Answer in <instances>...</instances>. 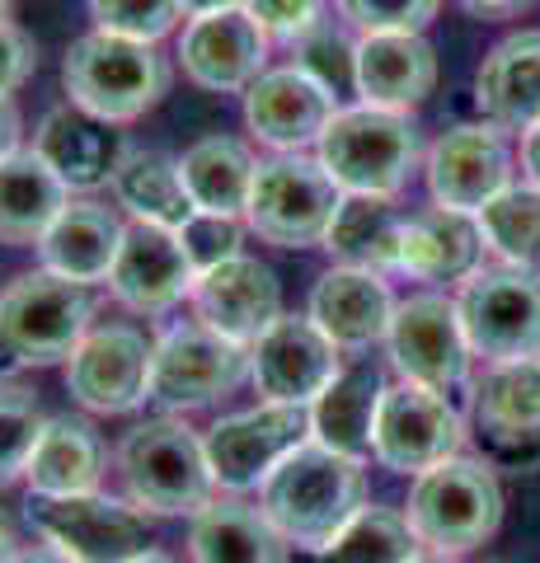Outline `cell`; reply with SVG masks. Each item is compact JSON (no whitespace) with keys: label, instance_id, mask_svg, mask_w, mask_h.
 I'll return each instance as SVG.
<instances>
[{"label":"cell","instance_id":"obj_1","mask_svg":"<svg viewBox=\"0 0 540 563\" xmlns=\"http://www.w3.org/2000/svg\"><path fill=\"white\" fill-rule=\"evenodd\" d=\"M113 470L123 498L146 517H198L221 493L202 432L188 428L179 413L132 422L113 446Z\"/></svg>","mask_w":540,"mask_h":563},{"label":"cell","instance_id":"obj_2","mask_svg":"<svg viewBox=\"0 0 540 563\" xmlns=\"http://www.w3.org/2000/svg\"><path fill=\"white\" fill-rule=\"evenodd\" d=\"M258 507L291 550H320L367 507V461L306 442L268 474Z\"/></svg>","mask_w":540,"mask_h":563},{"label":"cell","instance_id":"obj_3","mask_svg":"<svg viewBox=\"0 0 540 563\" xmlns=\"http://www.w3.org/2000/svg\"><path fill=\"white\" fill-rule=\"evenodd\" d=\"M62 85L76 109L99 122H113V128H128V122H142L169 95L174 66L161 43H136L90 29L66 47Z\"/></svg>","mask_w":540,"mask_h":563},{"label":"cell","instance_id":"obj_4","mask_svg":"<svg viewBox=\"0 0 540 563\" xmlns=\"http://www.w3.org/2000/svg\"><path fill=\"white\" fill-rule=\"evenodd\" d=\"M405 521L418 550L465 559L503 526V488L498 470L484 455H451V461L418 474L405 503Z\"/></svg>","mask_w":540,"mask_h":563},{"label":"cell","instance_id":"obj_5","mask_svg":"<svg viewBox=\"0 0 540 563\" xmlns=\"http://www.w3.org/2000/svg\"><path fill=\"white\" fill-rule=\"evenodd\" d=\"M90 329L95 296L80 282L33 268L0 291V366L5 372L66 366Z\"/></svg>","mask_w":540,"mask_h":563},{"label":"cell","instance_id":"obj_6","mask_svg":"<svg viewBox=\"0 0 540 563\" xmlns=\"http://www.w3.org/2000/svg\"><path fill=\"white\" fill-rule=\"evenodd\" d=\"M316 161L353 198H395L423 161V141L409 113L353 103V109H339L324 128Z\"/></svg>","mask_w":540,"mask_h":563},{"label":"cell","instance_id":"obj_7","mask_svg":"<svg viewBox=\"0 0 540 563\" xmlns=\"http://www.w3.org/2000/svg\"><path fill=\"white\" fill-rule=\"evenodd\" d=\"M339 202L343 188L329 179L316 155H273L258 161L245 225L273 250H324Z\"/></svg>","mask_w":540,"mask_h":563},{"label":"cell","instance_id":"obj_8","mask_svg":"<svg viewBox=\"0 0 540 563\" xmlns=\"http://www.w3.org/2000/svg\"><path fill=\"white\" fill-rule=\"evenodd\" d=\"M250 380V347L207 329L202 320H179L155 339L151 404L161 413H198L235 395Z\"/></svg>","mask_w":540,"mask_h":563},{"label":"cell","instance_id":"obj_9","mask_svg":"<svg viewBox=\"0 0 540 563\" xmlns=\"http://www.w3.org/2000/svg\"><path fill=\"white\" fill-rule=\"evenodd\" d=\"M456 310L470 352L489 366L540 362V273L536 268H480L461 282Z\"/></svg>","mask_w":540,"mask_h":563},{"label":"cell","instance_id":"obj_10","mask_svg":"<svg viewBox=\"0 0 540 563\" xmlns=\"http://www.w3.org/2000/svg\"><path fill=\"white\" fill-rule=\"evenodd\" d=\"M24 517L33 536L71 563H128L151 550V517L103 488L71 498H29Z\"/></svg>","mask_w":540,"mask_h":563},{"label":"cell","instance_id":"obj_11","mask_svg":"<svg viewBox=\"0 0 540 563\" xmlns=\"http://www.w3.org/2000/svg\"><path fill=\"white\" fill-rule=\"evenodd\" d=\"M306 442H310V409L306 404H268V399H258L254 409L225 413L202 432L217 488L240 493V498L264 488L268 474Z\"/></svg>","mask_w":540,"mask_h":563},{"label":"cell","instance_id":"obj_12","mask_svg":"<svg viewBox=\"0 0 540 563\" xmlns=\"http://www.w3.org/2000/svg\"><path fill=\"white\" fill-rule=\"evenodd\" d=\"M465 437H470V422L447 399V390H432V385H418V380H395L376 413L372 461L418 479L432 465L461 455Z\"/></svg>","mask_w":540,"mask_h":563},{"label":"cell","instance_id":"obj_13","mask_svg":"<svg viewBox=\"0 0 540 563\" xmlns=\"http://www.w3.org/2000/svg\"><path fill=\"white\" fill-rule=\"evenodd\" d=\"M470 437L494 470L540 465V362H503L470 385Z\"/></svg>","mask_w":540,"mask_h":563},{"label":"cell","instance_id":"obj_14","mask_svg":"<svg viewBox=\"0 0 540 563\" xmlns=\"http://www.w3.org/2000/svg\"><path fill=\"white\" fill-rule=\"evenodd\" d=\"M245 128L273 155H306L320 146L324 128L339 113V95L306 62L268 66L245 95Z\"/></svg>","mask_w":540,"mask_h":563},{"label":"cell","instance_id":"obj_15","mask_svg":"<svg viewBox=\"0 0 540 563\" xmlns=\"http://www.w3.org/2000/svg\"><path fill=\"white\" fill-rule=\"evenodd\" d=\"M155 339L136 324H95L66 362V390L80 409L123 418L151 404Z\"/></svg>","mask_w":540,"mask_h":563},{"label":"cell","instance_id":"obj_16","mask_svg":"<svg viewBox=\"0 0 540 563\" xmlns=\"http://www.w3.org/2000/svg\"><path fill=\"white\" fill-rule=\"evenodd\" d=\"M423 179L432 207L480 217L503 188L513 184L508 132L494 122H456L423 155Z\"/></svg>","mask_w":540,"mask_h":563},{"label":"cell","instance_id":"obj_17","mask_svg":"<svg viewBox=\"0 0 540 563\" xmlns=\"http://www.w3.org/2000/svg\"><path fill=\"white\" fill-rule=\"evenodd\" d=\"M386 352L399 380H418L432 390H451L470 376V339L456 310V296L418 291L395 306V320L386 333Z\"/></svg>","mask_w":540,"mask_h":563},{"label":"cell","instance_id":"obj_18","mask_svg":"<svg viewBox=\"0 0 540 563\" xmlns=\"http://www.w3.org/2000/svg\"><path fill=\"white\" fill-rule=\"evenodd\" d=\"M179 70L188 85H198L207 95H245L250 85L268 70L273 43L258 29L245 5L235 10H217V14H198L184 20L179 33Z\"/></svg>","mask_w":540,"mask_h":563},{"label":"cell","instance_id":"obj_19","mask_svg":"<svg viewBox=\"0 0 540 563\" xmlns=\"http://www.w3.org/2000/svg\"><path fill=\"white\" fill-rule=\"evenodd\" d=\"M343 372V352L310 314H283L250 347V385L268 404H316Z\"/></svg>","mask_w":540,"mask_h":563},{"label":"cell","instance_id":"obj_20","mask_svg":"<svg viewBox=\"0 0 540 563\" xmlns=\"http://www.w3.org/2000/svg\"><path fill=\"white\" fill-rule=\"evenodd\" d=\"M188 306H194V320H202L207 329H217L245 347H254L287 314L283 282L254 254H235V258L217 263V268L198 273Z\"/></svg>","mask_w":540,"mask_h":563},{"label":"cell","instance_id":"obj_21","mask_svg":"<svg viewBox=\"0 0 540 563\" xmlns=\"http://www.w3.org/2000/svg\"><path fill=\"white\" fill-rule=\"evenodd\" d=\"M198 268L188 263L184 244L165 225H146V221H128L123 250L113 258L109 273V296L132 314H169L179 301L194 296Z\"/></svg>","mask_w":540,"mask_h":563},{"label":"cell","instance_id":"obj_22","mask_svg":"<svg viewBox=\"0 0 540 563\" xmlns=\"http://www.w3.org/2000/svg\"><path fill=\"white\" fill-rule=\"evenodd\" d=\"M348 70L357 99L390 113H414L438 90V52L423 33H357Z\"/></svg>","mask_w":540,"mask_h":563},{"label":"cell","instance_id":"obj_23","mask_svg":"<svg viewBox=\"0 0 540 563\" xmlns=\"http://www.w3.org/2000/svg\"><path fill=\"white\" fill-rule=\"evenodd\" d=\"M395 306L399 301L390 296V282L381 273L343 268V263H334V268L320 273V282L310 287L306 314L329 333V339H334L339 352L362 357V352H372L376 343H386Z\"/></svg>","mask_w":540,"mask_h":563},{"label":"cell","instance_id":"obj_24","mask_svg":"<svg viewBox=\"0 0 540 563\" xmlns=\"http://www.w3.org/2000/svg\"><path fill=\"white\" fill-rule=\"evenodd\" d=\"M123 235H128V217L118 207L95 198H71L38 240V268L66 282H80V287L109 282Z\"/></svg>","mask_w":540,"mask_h":563},{"label":"cell","instance_id":"obj_25","mask_svg":"<svg viewBox=\"0 0 540 563\" xmlns=\"http://www.w3.org/2000/svg\"><path fill=\"white\" fill-rule=\"evenodd\" d=\"M132 141H123L113 132V122H99L90 118L76 103H62L52 109L38 132H33V151L57 169V179L71 188V192H95V188H109L118 161Z\"/></svg>","mask_w":540,"mask_h":563},{"label":"cell","instance_id":"obj_26","mask_svg":"<svg viewBox=\"0 0 540 563\" xmlns=\"http://www.w3.org/2000/svg\"><path fill=\"white\" fill-rule=\"evenodd\" d=\"M194 563H291V544L268 512L240 493H217L198 517H188Z\"/></svg>","mask_w":540,"mask_h":563},{"label":"cell","instance_id":"obj_27","mask_svg":"<svg viewBox=\"0 0 540 563\" xmlns=\"http://www.w3.org/2000/svg\"><path fill=\"white\" fill-rule=\"evenodd\" d=\"M386 390H390V380L381 372V362L372 357L343 362V372L329 380V390L310 404V442L367 461Z\"/></svg>","mask_w":540,"mask_h":563},{"label":"cell","instance_id":"obj_28","mask_svg":"<svg viewBox=\"0 0 540 563\" xmlns=\"http://www.w3.org/2000/svg\"><path fill=\"white\" fill-rule=\"evenodd\" d=\"M475 103L484 122L527 132L540 122V29L508 33L475 70Z\"/></svg>","mask_w":540,"mask_h":563},{"label":"cell","instance_id":"obj_29","mask_svg":"<svg viewBox=\"0 0 540 563\" xmlns=\"http://www.w3.org/2000/svg\"><path fill=\"white\" fill-rule=\"evenodd\" d=\"M484 235L480 221L465 211L428 207L405 217V240H399V277L414 282H465L480 273Z\"/></svg>","mask_w":540,"mask_h":563},{"label":"cell","instance_id":"obj_30","mask_svg":"<svg viewBox=\"0 0 540 563\" xmlns=\"http://www.w3.org/2000/svg\"><path fill=\"white\" fill-rule=\"evenodd\" d=\"M109 474V451H103L99 432L85 418L57 413L33 446V461L24 470L29 498H71V493H95L103 488Z\"/></svg>","mask_w":540,"mask_h":563},{"label":"cell","instance_id":"obj_31","mask_svg":"<svg viewBox=\"0 0 540 563\" xmlns=\"http://www.w3.org/2000/svg\"><path fill=\"white\" fill-rule=\"evenodd\" d=\"M66 202H71V188L57 179V169L33 146L0 161V244L38 250V240L62 217Z\"/></svg>","mask_w":540,"mask_h":563},{"label":"cell","instance_id":"obj_32","mask_svg":"<svg viewBox=\"0 0 540 563\" xmlns=\"http://www.w3.org/2000/svg\"><path fill=\"white\" fill-rule=\"evenodd\" d=\"M179 174L188 188L194 211H212V217H235L245 221L250 192H254V174L258 161L240 136H198L194 146L179 155Z\"/></svg>","mask_w":540,"mask_h":563},{"label":"cell","instance_id":"obj_33","mask_svg":"<svg viewBox=\"0 0 540 563\" xmlns=\"http://www.w3.org/2000/svg\"><path fill=\"white\" fill-rule=\"evenodd\" d=\"M109 192H113V207L123 211L128 221L179 231V225L194 217V202H188V188L179 174V155H165V151L128 146L109 179Z\"/></svg>","mask_w":540,"mask_h":563},{"label":"cell","instance_id":"obj_34","mask_svg":"<svg viewBox=\"0 0 540 563\" xmlns=\"http://www.w3.org/2000/svg\"><path fill=\"white\" fill-rule=\"evenodd\" d=\"M399 240H405V211H395V198H353V192H343L339 217L324 235V250L343 268L399 277Z\"/></svg>","mask_w":540,"mask_h":563},{"label":"cell","instance_id":"obj_35","mask_svg":"<svg viewBox=\"0 0 540 563\" xmlns=\"http://www.w3.org/2000/svg\"><path fill=\"white\" fill-rule=\"evenodd\" d=\"M414 554H418V540L409 531L405 512L367 503L320 550H291V563H409Z\"/></svg>","mask_w":540,"mask_h":563},{"label":"cell","instance_id":"obj_36","mask_svg":"<svg viewBox=\"0 0 540 563\" xmlns=\"http://www.w3.org/2000/svg\"><path fill=\"white\" fill-rule=\"evenodd\" d=\"M484 250L508 268H540V188L508 184L498 198L480 211Z\"/></svg>","mask_w":540,"mask_h":563},{"label":"cell","instance_id":"obj_37","mask_svg":"<svg viewBox=\"0 0 540 563\" xmlns=\"http://www.w3.org/2000/svg\"><path fill=\"white\" fill-rule=\"evenodd\" d=\"M43 428H47V413L38 395L14 380H0V493L10 484H24V470L33 461Z\"/></svg>","mask_w":540,"mask_h":563},{"label":"cell","instance_id":"obj_38","mask_svg":"<svg viewBox=\"0 0 540 563\" xmlns=\"http://www.w3.org/2000/svg\"><path fill=\"white\" fill-rule=\"evenodd\" d=\"M90 20L103 33L136 43H161L184 20L179 0H90Z\"/></svg>","mask_w":540,"mask_h":563},{"label":"cell","instance_id":"obj_39","mask_svg":"<svg viewBox=\"0 0 540 563\" xmlns=\"http://www.w3.org/2000/svg\"><path fill=\"white\" fill-rule=\"evenodd\" d=\"M442 0H334L339 20L357 33H423Z\"/></svg>","mask_w":540,"mask_h":563},{"label":"cell","instance_id":"obj_40","mask_svg":"<svg viewBox=\"0 0 540 563\" xmlns=\"http://www.w3.org/2000/svg\"><path fill=\"white\" fill-rule=\"evenodd\" d=\"M245 231H250V225H245V221H235V217H212V211H194V217H188L174 235H179L188 263H194L198 273H207V268H217V263H225V258L245 254V250H240V244H245Z\"/></svg>","mask_w":540,"mask_h":563},{"label":"cell","instance_id":"obj_41","mask_svg":"<svg viewBox=\"0 0 540 563\" xmlns=\"http://www.w3.org/2000/svg\"><path fill=\"white\" fill-rule=\"evenodd\" d=\"M268 43H306L324 24V0H240Z\"/></svg>","mask_w":540,"mask_h":563},{"label":"cell","instance_id":"obj_42","mask_svg":"<svg viewBox=\"0 0 540 563\" xmlns=\"http://www.w3.org/2000/svg\"><path fill=\"white\" fill-rule=\"evenodd\" d=\"M33 70H38V43L14 20H0V95H14L20 85H29Z\"/></svg>","mask_w":540,"mask_h":563},{"label":"cell","instance_id":"obj_43","mask_svg":"<svg viewBox=\"0 0 540 563\" xmlns=\"http://www.w3.org/2000/svg\"><path fill=\"white\" fill-rule=\"evenodd\" d=\"M20 141H24V113H20V103H14V95H0V161L24 151Z\"/></svg>","mask_w":540,"mask_h":563},{"label":"cell","instance_id":"obj_44","mask_svg":"<svg viewBox=\"0 0 540 563\" xmlns=\"http://www.w3.org/2000/svg\"><path fill=\"white\" fill-rule=\"evenodd\" d=\"M470 20H517L521 10H531L536 0H456Z\"/></svg>","mask_w":540,"mask_h":563},{"label":"cell","instance_id":"obj_45","mask_svg":"<svg viewBox=\"0 0 540 563\" xmlns=\"http://www.w3.org/2000/svg\"><path fill=\"white\" fill-rule=\"evenodd\" d=\"M521 169H527V184L540 188V122L521 132Z\"/></svg>","mask_w":540,"mask_h":563},{"label":"cell","instance_id":"obj_46","mask_svg":"<svg viewBox=\"0 0 540 563\" xmlns=\"http://www.w3.org/2000/svg\"><path fill=\"white\" fill-rule=\"evenodd\" d=\"M10 563H71V559L57 554V550H52V544H24V550L14 554Z\"/></svg>","mask_w":540,"mask_h":563},{"label":"cell","instance_id":"obj_47","mask_svg":"<svg viewBox=\"0 0 540 563\" xmlns=\"http://www.w3.org/2000/svg\"><path fill=\"white\" fill-rule=\"evenodd\" d=\"M240 0H179L184 20H198V14H217V10H235Z\"/></svg>","mask_w":540,"mask_h":563},{"label":"cell","instance_id":"obj_48","mask_svg":"<svg viewBox=\"0 0 540 563\" xmlns=\"http://www.w3.org/2000/svg\"><path fill=\"white\" fill-rule=\"evenodd\" d=\"M20 550H24V544H20V531H14V521L0 512V563H10Z\"/></svg>","mask_w":540,"mask_h":563},{"label":"cell","instance_id":"obj_49","mask_svg":"<svg viewBox=\"0 0 540 563\" xmlns=\"http://www.w3.org/2000/svg\"><path fill=\"white\" fill-rule=\"evenodd\" d=\"M128 563H179V559L165 554V550H146V554H136V559H128Z\"/></svg>","mask_w":540,"mask_h":563},{"label":"cell","instance_id":"obj_50","mask_svg":"<svg viewBox=\"0 0 540 563\" xmlns=\"http://www.w3.org/2000/svg\"><path fill=\"white\" fill-rule=\"evenodd\" d=\"M409 563H461V559H447V554H428V550H418Z\"/></svg>","mask_w":540,"mask_h":563},{"label":"cell","instance_id":"obj_51","mask_svg":"<svg viewBox=\"0 0 540 563\" xmlns=\"http://www.w3.org/2000/svg\"><path fill=\"white\" fill-rule=\"evenodd\" d=\"M0 20H10V0H0Z\"/></svg>","mask_w":540,"mask_h":563}]
</instances>
